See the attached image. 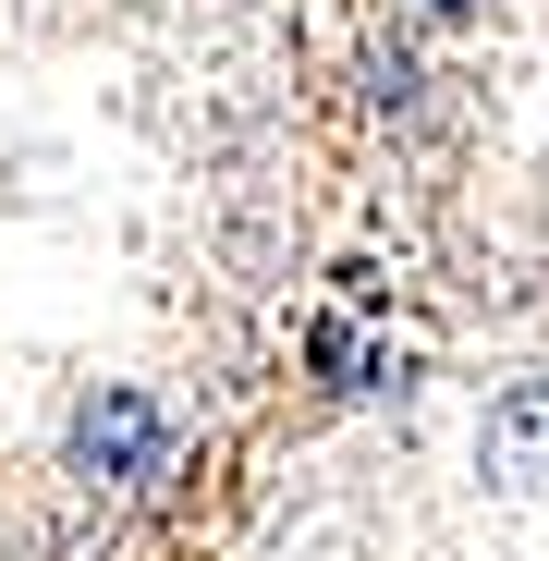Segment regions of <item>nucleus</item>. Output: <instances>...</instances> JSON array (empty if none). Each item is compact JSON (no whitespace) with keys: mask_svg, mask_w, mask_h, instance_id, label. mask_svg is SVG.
<instances>
[]
</instances>
